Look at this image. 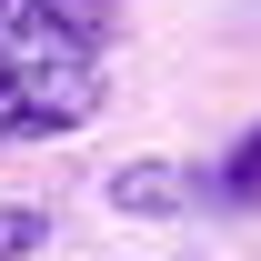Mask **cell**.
<instances>
[{
	"label": "cell",
	"instance_id": "cell-1",
	"mask_svg": "<svg viewBox=\"0 0 261 261\" xmlns=\"http://www.w3.org/2000/svg\"><path fill=\"white\" fill-rule=\"evenodd\" d=\"M100 121V81L91 61H20L10 100H0V141H70Z\"/></svg>",
	"mask_w": 261,
	"mask_h": 261
},
{
	"label": "cell",
	"instance_id": "cell-2",
	"mask_svg": "<svg viewBox=\"0 0 261 261\" xmlns=\"http://www.w3.org/2000/svg\"><path fill=\"white\" fill-rule=\"evenodd\" d=\"M111 31H121V0H20L0 20V40L20 61H91Z\"/></svg>",
	"mask_w": 261,
	"mask_h": 261
},
{
	"label": "cell",
	"instance_id": "cell-3",
	"mask_svg": "<svg viewBox=\"0 0 261 261\" xmlns=\"http://www.w3.org/2000/svg\"><path fill=\"white\" fill-rule=\"evenodd\" d=\"M100 201H111V211H141V221H161V211L191 201V171H181V161H121L111 181H100Z\"/></svg>",
	"mask_w": 261,
	"mask_h": 261
},
{
	"label": "cell",
	"instance_id": "cell-4",
	"mask_svg": "<svg viewBox=\"0 0 261 261\" xmlns=\"http://www.w3.org/2000/svg\"><path fill=\"white\" fill-rule=\"evenodd\" d=\"M40 241H50V211H31V201H0V261H31Z\"/></svg>",
	"mask_w": 261,
	"mask_h": 261
},
{
	"label": "cell",
	"instance_id": "cell-5",
	"mask_svg": "<svg viewBox=\"0 0 261 261\" xmlns=\"http://www.w3.org/2000/svg\"><path fill=\"white\" fill-rule=\"evenodd\" d=\"M221 201H261V130H241V151L221 161Z\"/></svg>",
	"mask_w": 261,
	"mask_h": 261
},
{
	"label": "cell",
	"instance_id": "cell-6",
	"mask_svg": "<svg viewBox=\"0 0 261 261\" xmlns=\"http://www.w3.org/2000/svg\"><path fill=\"white\" fill-rule=\"evenodd\" d=\"M10 81H20V50H10V40H0V100H10Z\"/></svg>",
	"mask_w": 261,
	"mask_h": 261
},
{
	"label": "cell",
	"instance_id": "cell-7",
	"mask_svg": "<svg viewBox=\"0 0 261 261\" xmlns=\"http://www.w3.org/2000/svg\"><path fill=\"white\" fill-rule=\"evenodd\" d=\"M10 10H20V0H0V20H10Z\"/></svg>",
	"mask_w": 261,
	"mask_h": 261
}]
</instances>
